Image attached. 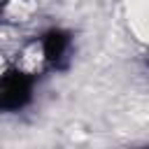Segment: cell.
Instances as JSON below:
<instances>
[{"instance_id":"2","label":"cell","mask_w":149,"mask_h":149,"mask_svg":"<svg viewBox=\"0 0 149 149\" xmlns=\"http://www.w3.org/2000/svg\"><path fill=\"white\" fill-rule=\"evenodd\" d=\"M35 12V5L28 0H9L5 7V16L9 21H28Z\"/></svg>"},{"instance_id":"1","label":"cell","mask_w":149,"mask_h":149,"mask_svg":"<svg viewBox=\"0 0 149 149\" xmlns=\"http://www.w3.org/2000/svg\"><path fill=\"white\" fill-rule=\"evenodd\" d=\"M128 28L135 35V40L147 42V0H128Z\"/></svg>"},{"instance_id":"3","label":"cell","mask_w":149,"mask_h":149,"mask_svg":"<svg viewBox=\"0 0 149 149\" xmlns=\"http://www.w3.org/2000/svg\"><path fill=\"white\" fill-rule=\"evenodd\" d=\"M2 72H5V56H2V51H0V77H2Z\"/></svg>"}]
</instances>
